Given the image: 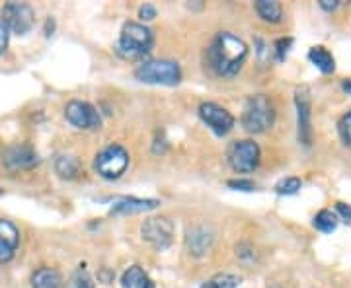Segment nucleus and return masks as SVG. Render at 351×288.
Here are the masks:
<instances>
[{"mask_svg":"<svg viewBox=\"0 0 351 288\" xmlns=\"http://www.w3.org/2000/svg\"><path fill=\"white\" fill-rule=\"evenodd\" d=\"M248 57V47L234 34L223 31L213 39L209 47V64L215 73L225 78H232L239 75L242 64Z\"/></svg>","mask_w":351,"mask_h":288,"instance_id":"nucleus-1","label":"nucleus"},{"mask_svg":"<svg viewBox=\"0 0 351 288\" xmlns=\"http://www.w3.org/2000/svg\"><path fill=\"white\" fill-rule=\"evenodd\" d=\"M154 36L151 27L137 22H129L121 29V38L117 43V53L125 59H138L151 53Z\"/></svg>","mask_w":351,"mask_h":288,"instance_id":"nucleus-2","label":"nucleus"},{"mask_svg":"<svg viewBox=\"0 0 351 288\" xmlns=\"http://www.w3.org/2000/svg\"><path fill=\"white\" fill-rule=\"evenodd\" d=\"M274 121H276V109L267 96L258 94L246 101L244 113H242V127L248 133H254V135L265 133L274 125Z\"/></svg>","mask_w":351,"mask_h":288,"instance_id":"nucleus-3","label":"nucleus"},{"mask_svg":"<svg viewBox=\"0 0 351 288\" xmlns=\"http://www.w3.org/2000/svg\"><path fill=\"white\" fill-rule=\"evenodd\" d=\"M135 78L145 84L176 86L182 80V68L174 61H147V63L138 64Z\"/></svg>","mask_w":351,"mask_h":288,"instance_id":"nucleus-4","label":"nucleus"},{"mask_svg":"<svg viewBox=\"0 0 351 288\" xmlns=\"http://www.w3.org/2000/svg\"><path fill=\"white\" fill-rule=\"evenodd\" d=\"M127 166H129V154L119 144H112V146L104 148L96 156V160H94L96 172L101 177H106V179H117V177H121L125 174Z\"/></svg>","mask_w":351,"mask_h":288,"instance_id":"nucleus-5","label":"nucleus"},{"mask_svg":"<svg viewBox=\"0 0 351 288\" xmlns=\"http://www.w3.org/2000/svg\"><path fill=\"white\" fill-rule=\"evenodd\" d=\"M141 236L156 251L168 250L174 239V224L166 216H151L141 226Z\"/></svg>","mask_w":351,"mask_h":288,"instance_id":"nucleus-6","label":"nucleus"},{"mask_svg":"<svg viewBox=\"0 0 351 288\" xmlns=\"http://www.w3.org/2000/svg\"><path fill=\"white\" fill-rule=\"evenodd\" d=\"M34 8L25 2H6L2 8V20L16 36H25L34 27Z\"/></svg>","mask_w":351,"mask_h":288,"instance_id":"nucleus-7","label":"nucleus"},{"mask_svg":"<svg viewBox=\"0 0 351 288\" xmlns=\"http://www.w3.org/2000/svg\"><path fill=\"white\" fill-rule=\"evenodd\" d=\"M228 160L234 172L250 174L260 163V146L254 140H239L232 144Z\"/></svg>","mask_w":351,"mask_h":288,"instance_id":"nucleus-8","label":"nucleus"},{"mask_svg":"<svg viewBox=\"0 0 351 288\" xmlns=\"http://www.w3.org/2000/svg\"><path fill=\"white\" fill-rule=\"evenodd\" d=\"M64 117L71 125L76 127V129H84V131H94V129H100L101 125L100 113L96 112L94 105H90L86 101H69L64 107Z\"/></svg>","mask_w":351,"mask_h":288,"instance_id":"nucleus-9","label":"nucleus"},{"mask_svg":"<svg viewBox=\"0 0 351 288\" xmlns=\"http://www.w3.org/2000/svg\"><path fill=\"white\" fill-rule=\"evenodd\" d=\"M295 105H297V121H299V140L304 146L313 142V121H311V90L308 86H299L295 90Z\"/></svg>","mask_w":351,"mask_h":288,"instance_id":"nucleus-10","label":"nucleus"},{"mask_svg":"<svg viewBox=\"0 0 351 288\" xmlns=\"http://www.w3.org/2000/svg\"><path fill=\"white\" fill-rule=\"evenodd\" d=\"M199 115L201 119L207 123V127H211V131L217 133V135H221V137L226 135V133H230L232 127H234V117L226 112L225 107H221L217 103H211V101L201 103Z\"/></svg>","mask_w":351,"mask_h":288,"instance_id":"nucleus-11","label":"nucleus"},{"mask_svg":"<svg viewBox=\"0 0 351 288\" xmlns=\"http://www.w3.org/2000/svg\"><path fill=\"white\" fill-rule=\"evenodd\" d=\"M2 162L10 170H29L38 166V152L29 146H12L2 154Z\"/></svg>","mask_w":351,"mask_h":288,"instance_id":"nucleus-12","label":"nucleus"},{"mask_svg":"<svg viewBox=\"0 0 351 288\" xmlns=\"http://www.w3.org/2000/svg\"><path fill=\"white\" fill-rule=\"evenodd\" d=\"M213 239L215 234L209 226H195V228L189 230L188 236H186V246H188V251L191 255L201 257V255H205L207 251L211 250Z\"/></svg>","mask_w":351,"mask_h":288,"instance_id":"nucleus-13","label":"nucleus"},{"mask_svg":"<svg viewBox=\"0 0 351 288\" xmlns=\"http://www.w3.org/2000/svg\"><path fill=\"white\" fill-rule=\"evenodd\" d=\"M20 244V232L10 220H0V263H8Z\"/></svg>","mask_w":351,"mask_h":288,"instance_id":"nucleus-14","label":"nucleus"},{"mask_svg":"<svg viewBox=\"0 0 351 288\" xmlns=\"http://www.w3.org/2000/svg\"><path fill=\"white\" fill-rule=\"evenodd\" d=\"M160 202L156 199H135V197H123L113 202L112 214H133V213H147L156 209Z\"/></svg>","mask_w":351,"mask_h":288,"instance_id":"nucleus-15","label":"nucleus"},{"mask_svg":"<svg viewBox=\"0 0 351 288\" xmlns=\"http://www.w3.org/2000/svg\"><path fill=\"white\" fill-rule=\"evenodd\" d=\"M32 287L34 288H63V276L57 269L43 267L32 275Z\"/></svg>","mask_w":351,"mask_h":288,"instance_id":"nucleus-16","label":"nucleus"},{"mask_svg":"<svg viewBox=\"0 0 351 288\" xmlns=\"http://www.w3.org/2000/svg\"><path fill=\"white\" fill-rule=\"evenodd\" d=\"M121 287L123 288H156L152 278L138 265L129 267L121 276Z\"/></svg>","mask_w":351,"mask_h":288,"instance_id":"nucleus-17","label":"nucleus"},{"mask_svg":"<svg viewBox=\"0 0 351 288\" xmlns=\"http://www.w3.org/2000/svg\"><path fill=\"white\" fill-rule=\"evenodd\" d=\"M308 59H311V63L320 70V73H324V75H332L334 70H336V61H334V57H332V53L324 47H313L311 53H308Z\"/></svg>","mask_w":351,"mask_h":288,"instance_id":"nucleus-18","label":"nucleus"},{"mask_svg":"<svg viewBox=\"0 0 351 288\" xmlns=\"http://www.w3.org/2000/svg\"><path fill=\"white\" fill-rule=\"evenodd\" d=\"M256 12L260 14V18H263L265 22H271V24L281 22V18H283V8L276 0H258Z\"/></svg>","mask_w":351,"mask_h":288,"instance_id":"nucleus-19","label":"nucleus"},{"mask_svg":"<svg viewBox=\"0 0 351 288\" xmlns=\"http://www.w3.org/2000/svg\"><path fill=\"white\" fill-rule=\"evenodd\" d=\"M55 172L61 177L73 179L80 174V162L76 156H57L55 160Z\"/></svg>","mask_w":351,"mask_h":288,"instance_id":"nucleus-20","label":"nucleus"},{"mask_svg":"<svg viewBox=\"0 0 351 288\" xmlns=\"http://www.w3.org/2000/svg\"><path fill=\"white\" fill-rule=\"evenodd\" d=\"M338 226V216L332 211H320L314 216V228L320 230L322 234H332Z\"/></svg>","mask_w":351,"mask_h":288,"instance_id":"nucleus-21","label":"nucleus"},{"mask_svg":"<svg viewBox=\"0 0 351 288\" xmlns=\"http://www.w3.org/2000/svg\"><path fill=\"white\" fill-rule=\"evenodd\" d=\"M240 285V278L230 273H221V275L213 276L211 280L203 283L201 288H237Z\"/></svg>","mask_w":351,"mask_h":288,"instance_id":"nucleus-22","label":"nucleus"},{"mask_svg":"<svg viewBox=\"0 0 351 288\" xmlns=\"http://www.w3.org/2000/svg\"><path fill=\"white\" fill-rule=\"evenodd\" d=\"M302 187V181L299 177H285L281 179L276 185V191L279 195H295L299 193V189Z\"/></svg>","mask_w":351,"mask_h":288,"instance_id":"nucleus-23","label":"nucleus"},{"mask_svg":"<svg viewBox=\"0 0 351 288\" xmlns=\"http://www.w3.org/2000/svg\"><path fill=\"white\" fill-rule=\"evenodd\" d=\"M69 288H94V280L86 273L84 265H80V269L73 275L71 283H69Z\"/></svg>","mask_w":351,"mask_h":288,"instance_id":"nucleus-24","label":"nucleus"},{"mask_svg":"<svg viewBox=\"0 0 351 288\" xmlns=\"http://www.w3.org/2000/svg\"><path fill=\"white\" fill-rule=\"evenodd\" d=\"M339 133H341V138L343 142L351 148V112L348 115H343L341 123H339Z\"/></svg>","mask_w":351,"mask_h":288,"instance_id":"nucleus-25","label":"nucleus"},{"mask_svg":"<svg viewBox=\"0 0 351 288\" xmlns=\"http://www.w3.org/2000/svg\"><path fill=\"white\" fill-rule=\"evenodd\" d=\"M293 45V39L287 38V39H279L276 43V51H277V61H283L285 57H287L289 53V47Z\"/></svg>","mask_w":351,"mask_h":288,"instance_id":"nucleus-26","label":"nucleus"},{"mask_svg":"<svg viewBox=\"0 0 351 288\" xmlns=\"http://www.w3.org/2000/svg\"><path fill=\"white\" fill-rule=\"evenodd\" d=\"M228 187L239 189V191H254L256 185L252 183L250 179H230L228 181Z\"/></svg>","mask_w":351,"mask_h":288,"instance_id":"nucleus-27","label":"nucleus"},{"mask_svg":"<svg viewBox=\"0 0 351 288\" xmlns=\"http://www.w3.org/2000/svg\"><path fill=\"white\" fill-rule=\"evenodd\" d=\"M237 255H239L240 259H244V261L254 259V248H252L250 244H240V246H237Z\"/></svg>","mask_w":351,"mask_h":288,"instance_id":"nucleus-28","label":"nucleus"},{"mask_svg":"<svg viewBox=\"0 0 351 288\" xmlns=\"http://www.w3.org/2000/svg\"><path fill=\"white\" fill-rule=\"evenodd\" d=\"M138 16H141V20H145V22H151V20H154V18H156V8H154L152 4H145V6H141Z\"/></svg>","mask_w":351,"mask_h":288,"instance_id":"nucleus-29","label":"nucleus"},{"mask_svg":"<svg viewBox=\"0 0 351 288\" xmlns=\"http://www.w3.org/2000/svg\"><path fill=\"white\" fill-rule=\"evenodd\" d=\"M8 36H10V31H8V27L0 16V53H4V49L8 47Z\"/></svg>","mask_w":351,"mask_h":288,"instance_id":"nucleus-30","label":"nucleus"},{"mask_svg":"<svg viewBox=\"0 0 351 288\" xmlns=\"http://www.w3.org/2000/svg\"><path fill=\"white\" fill-rule=\"evenodd\" d=\"M336 209H338L339 216L346 220V222H351V205H346V202H338L336 205Z\"/></svg>","mask_w":351,"mask_h":288,"instance_id":"nucleus-31","label":"nucleus"},{"mask_svg":"<svg viewBox=\"0 0 351 288\" xmlns=\"http://www.w3.org/2000/svg\"><path fill=\"white\" fill-rule=\"evenodd\" d=\"M339 6V0H320V8H324L328 12L336 10Z\"/></svg>","mask_w":351,"mask_h":288,"instance_id":"nucleus-32","label":"nucleus"},{"mask_svg":"<svg viewBox=\"0 0 351 288\" xmlns=\"http://www.w3.org/2000/svg\"><path fill=\"white\" fill-rule=\"evenodd\" d=\"M343 90H346V92H348V94H350V96H351V80H348V82H343Z\"/></svg>","mask_w":351,"mask_h":288,"instance_id":"nucleus-33","label":"nucleus"},{"mask_svg":"<svg viewBox=\"0 0 351 288\" xmlns=\"http://www.w3.org/2000/svg\"><path fill=\"white\" fill-rule=\"evenodd\" d=\"M0 195H2V191H0Z\"/></svg>","mask_w":351,"mask_h":288,"instance_id":"nucleus-34","label":"nucleus"}]
</instances>
